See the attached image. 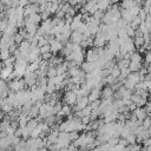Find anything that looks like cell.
<instances>
[{"instance_id":"1","label":"cell","mask_w":151,"mask_h":151,"mask_svg":"<svg viewBox=\"0 0 151 151\" xmlns=\"http://www.w3.org/2000/svg\"><path fill=\"white\" fill-rule=\"evenodd\" d=\"M48 45H50V47H51V53L54 55V54H57L58 52H60L63 48H64V45L61 44V42H59L55 38H52V37H50V39H48Z\"/></svg>"},{"instance_id":"2","label":"cell","mask_w":151,"mask_h":151,"mask_svg":"<svg viewBox=\"0 0 151 151\" xmlns=\"http://www.w3.org/2000/svg\"><path fill=\"white\" fill-rule=\"evenodd\" d=\"M77 99H78V97H77V94L73 91H67L64 94V100H65V104L66 105L74 106L76 103H77Z\"/></svg>"},{"instance_id":"3","label":"cell","mask_w":151,"mask_h":151,"mask_svg":"<svg viewBox=\"0 0 151 151\" xmlns=\"http://www.w3.org/2000/svg\"><path fill=\"white\" fill-rule=\"evenodd\" d=\"M25 81L24 80H20V79H13L11 83H9V90L14 91L15 93L24 90L25 88Z\"/></svg>"},{"instance_id":"4","label":"cell","mask_w":151,"mask_h":151,"mask_svg":"<svg viewBox=\"0 0 151 151\" xmlns=\"http://www.w3.org/2000/svg\"><path fill=\"white\" fill-rule=\"evenodd\" d=\"M85 59H86L87 63H93L94 64V63H97L99 60V55H98V53L96 52L94 48H90L85 53Z\"/></svg>"},{"instance_id":"5","label":"cell","mask_w":151,"mask_h":151,"mask_svg":"<svg viewBox=\"0 0 151 151\" xmlns=\"http://www.w3.org/2000/svg\"><path fill=\"white\" fill-rule=\"evenodd\" d=\"M132 113L136 116L137 120H140V122H144V119H145V118H147V116H149L144 107H137Z\"/></svg>"},{"instance_id":"6","label":"cell","mask_w":151,"mask_h":151,"mask_svg":"<svg viewBox=\"0 0 151 151\" xmlns=\"http://www.w3.org/2000/svg\"><path fill=\"white\" fill-rule=\"evenodd\" d=\"M80 66H81V71L85 72V73H87V74L93 73V71L97 68V67H96V64H93V63H87V61H84Z\"/></svg>"},{"instance_id":"7","label":"cell","mask_w":151,"mask_h":151,"mask_svg":"<svg viewBox=\"0 0 151 151\" xmlns=\"http://www.w3.org/2000/svg\"><path fill=\"white\" fill-rule=\"evenodd\" d=\"M113 94H114V91L112 90L111 86H104L101 92H100V96L103 97V99H109V98H113Z\"/></svg>"},{"instance_id":"8","label":"cell","mask_w":151,"mask_h":151,"mask_svg":"<svg viewBox=\"0 0 151 151\" xmlns=\"http://www.w3.org/2000/svg\"><path fill=\"white\" fill-rule=\"evenodd\" d=\"M100 92H101V91H99V90H97V88H92V91H91V92H90V94L87 96L90 104H92V103H94V101L99 100Z\"/></svg>"},{"instance_id":"9","label":"cell","mask_w":151,"mask_h":151,"mask_svg":"<svg viewBox=\"0 0 151 151\" xmlns=\"http://www.w3.org/2000/svg\"><path fill=\"white\" fill-rule=\"evenodd\" d=\"M111 7V2L109 0H101V1H97V8L98 11H101L105 13V11H107Z\"/></svg>"},{"instance_id":"10","label":"cell","mask_w":151,"mask_h":151,"mask_svg":"<svg viewBox=\"0 0 151 151\" xmlns=\"http://www.w3.org/2000/svg\"><path fill=\"white\" fill-rule=\"evenodd\" d=\"M118 92H119V94H120L122 99H130V98H131V96H132V93H133L132 91H130V90L125 88V87H124V85H123L122 87H119Z\"/></svg>"},{"instance_id":"11","label":"cell","mask_w":151,"mask_h":151,"mask_svg":"<svg viewBox=\"0 0 151 151\" xmlns=\"http://www.w3.org/2000/svg\"><path fill=\"white\" fill-rule=\"evenodd\" d=\"M72 111H73V110H72V106L64 104L63 107H61V110H60V112H59L57 116H66V117H68V116H71Z\"/></svg>"},{"instance_id":"12","label":"cell","mask_w":151,"mask_h":151,"mask_svg":"<svg viewBox=\"0 0 151 151\" xmlns=\"http://www.w3.org/2000/svg\"><path fill=\"white\" fill-rule=\"evenodd\" d=\"M130 61L132 63H140L142 64V54L138 51H134L130 54Z\"/></svg>"},{"instance_id":"13","label":"cell","mask_w":151,"mask_h":151,"mask_svg":"<svg viewBox=\"0 0 151 151\" xmlns=\"http://www.w3.org/2000/svg\"><path fill=\"white\" fill-rule=\"evenodd\" d=\"M142 67H143V65H142L140 63H132V61H130V65H129V70L131 71V73H136V72H139Z\"/></svg>"},{"instance_id":"14","label":"cell","mask_w":151,"mask_h":151,"mask_svg":"<svg viewBox=\"0 0 151 151\" xmlns=\"http://www.w3.org/2000/svg\"><path fill=\"white\" fill-rule=\"evenodd\" d=\"M129 81H131V83H133L134 85H137L139 81H140V76H139V73L138 72H136V73H130L129 74V77L126 78Z\"/></svg>"},{"instance_id":"15","label":"cell","mask_w":151,"mask_h":151,"mask_svg":"<svg viewBox=\"0 0 151 151\" xmlns=\"http://www.w3.org/2000/svg\"><path fill=\"white\" fill-rule=\"evenodd\" d=\"M27 19H28L32 24H34V25H37V26H38V24H40V22L42 21V20H41L40 14H38V13H34V14H32V15L27 17Z\"/></svg>"},{"instance_id":"16","label":"cell","mask_w":151,"mask_h":151,"mask_svg":"<svg viewBox=\"0 0 151 151\" xmlns=\"http://www.w3.org/2000/svg\"><path fill=\"white\" fill-rule=\"evenodd\" d=\"M11 52H9V50L7 48V50H0V60H2V63L4 61H6L7 59H9L11 58Z\"/></svg>"},{"instance_id":"17","label":"cell","mask_w":151,"mask_h":151,"mask_svg":"<svg viewBox=\"0 0 151 151\" xmlns=\"http://www.w3.org/2000/svg\"><path fill=\"white\" fill-rule=\"evenodd\" d=\"M133 42H134V46H137L138 48L143 47L144 44H145V40H144V37H137L133 39Z\"/></svg>"},{"instance_id":"18","label":"cell","mask_w":151,"mask_h":151,"mask_svg":"<svg viewBox=\"0 0 151 151\" xmlns=\"http://www.w3.org/2000/svg\"><path fill=\"white\" fill-rule=\"evenodd\" d=\"M110 76H112L113 78H117V79H118V78H119V76H120V68L116 65L113 68H111V70H110Z\"/></svg>"},{"instance_id":"19","label":"cell","mask_w":151,"mask_h":151,"mask_svg":"<svg viewBox=\"0 0 151 151\" xmlns=\"http://www.w3.org/2000/svg\"><path fill=\"white\" fill-rule=\"evenodd\" d=\"M47 78H54L57 77V68L54 66H50L48 70H47Z\"/></svg>"},{"instance_id":"20","label":"cell","mask_w":151,"mask_h":151,"mask_svg":"<svg viewBox=\"0 0 151 151\" xmlns=\"http://www.w3.org/2000/svg\"><path fill=\"white\" fill-rule=\"evenodd\" d=\"M50 15H51V12H50L48 9L40 12V17H41V20H42V21H45V20H48V19H50Z\"/></svg>"},{"instance_id":"21","label":"cell","mask_w":151,"mask_h":151,"mask_svg":"<svg viewBox=\"0 0 151 151\" xmlns=\"http://www.w3.org/2000/svg\"><path fill=\"white\" fill-rule=\"evenodd\" d=\"M125 31H126V34H127L129 38H132V37L134 38V29H133L130 25H127V27L125 28Z\"/></svg>"},{"instance_id":"22","label":"cell","mask_w":151,"mask_h":151,"mask_svg":"<svg viewBox=\"0 0 151 151\" xmlns=\"http://www.w3.org/2000/svg\"><path fill=\"white\" fill-rule=\"evenodd\" d=\"M61 107H63L61 103H59V101H58L57 104H54V106H53V114H58V113L60 112Z\"/></svg>"},{"instance_id":"23","label":"cell","mask_w":151,"mask_h":151,"mask_svg":"<svg viewBox=\"0 0 151 151\" xmlns=\"http://www.w3.org/2000/svg\"><path fill=\"white\" fill-rule=\"evenodd\" d=\"M143 127H144L145 130H149V129L151 127V119L149 118V116H147V118L144 119V122H143Z\"/></svg>"},{"instance_id":"24","label":"cell","mask_w":151,"mask_h":151,"mask_svg":"<svg viewBox=\"0 0 151 151\" xmlns=\"http://www.w3.org/2000/svg\"><path fill=\"white\" fill-rule=\"evenodd\" d=\"M50 52H51L50 45H45V46L40 47V54H41V55H42V54H46V53H50Z\"/></svg>"},{"instance_id":"25","label":"cell","mask_w":151,"mask_h":151,"mask_svg":"<svg viewBox=\"0 0 151 151\" xmlns=\"http://www.w3.org/2000/svg\"><path fill=\"white\" fill-rule=\"evenodd\" d=\"M144 60H145V64H146V65H151V51H147V52L145 53Z\"/></svg>"},{"instance_id":"26","label":"cell","mask_w":151,"mask_h":151,"mask_svg":"<svg viewBox=\"0 0 151 151\" xmlns=\"http://www.w3.org/2000/svg\"><path fill=\"white\" fill-rule=\"evenodd\" d=\"M138 17H139V18H140V20L144 22V21H145V19L147 18V14H146V12H145V11L142 8V9L139 11V14H138Z\"/></svg>"},{"instance_id":"27","label":"cell","mask_w":151,"mask_h":151,"mask_svg":"<svg viewBox=\"0 0 151 151\" xmlns=\"http://www.w3.org/2000/svg\"><path fill=\"white\" fill-rule=\"evenodd\" d=\"M67 151H78V147H77L73 143H71V144L68 145V147H67Z\"/></svg>"},{"instance_id":"28","label":"cell","mask_w":151,"mask_h":151,"mask_svg":"<svg viewBox=\"0 0 151 151\" xmlns=\"http://www.w3.org/2000/svg\"><path fill=\"white\" fill-rule=\"evenodd\" d=\"M2 66H4V65H2V64H0V73H1V71H2Z\"/></svg>"},{"instance_id":"29","label":"cell","mask_w":151,"mask_h":151,"mask_svg":"<svg viewBox=\"0 0 151 151\" xmlns=\"http://www.w3.org/2000/svg\"><path fill=\"white\" fill-rule=\"evenodd\" d=\"M57 151H67V149H61V150H57Z\"/></svg>"},{"instance_id":"30","label":"cell","mask_w":151,"mask_h":151,"mask_svg":"<svg viewBox=\"0 0 151 151\" xmlns=\"http://www.w3.org/2000/svg\"><path fill=\"white\" fill-rule=\"evenodd\" d=\"M149 118H150V119H151V113H149Z\"/></svg>"}]
</instances>
